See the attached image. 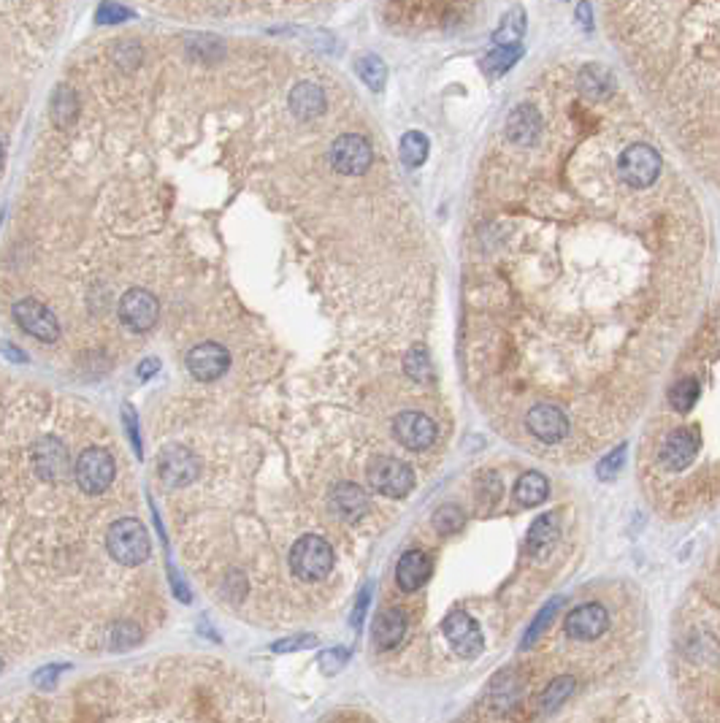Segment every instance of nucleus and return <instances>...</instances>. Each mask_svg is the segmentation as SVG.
<instances>
[{"label":"nucleus","instance_id":"0eeeda50","mask_svg":"<svg viewBox=\"0 0 720 723\" xmlns=\"http://www.w3.org/2000/svg\"><path fill=\"white\" fill-rule=\"evenodd\" d=\"M620 177L631 187H650L661 174V158L647 144H631L620 155Z\"/></svg>","mask_w":720,"mask_h":723},{"label":"nucleus","instance_id":"423d86ee","mask_svg":"<svg viewBox=\"0 0 720 723\" xmlns=\"http://www.w3.org/2000/svg\"><path fill=\"white\" fill-rule=\"evenodd\" d=\"M158 318H161V304L150 290L133 288L120 298V320L131 331H136V334L152 331Z\"/></svg>","mask_w":720,"mask_h":723},{"label":"nucleus","instance_id":"393cba45","mask_svg":"<svg viewBox=\"0 0 720 723\" xmlns=\"http://www.w3.org/2000/svg\"><path fill=\"white\" fill-rule=\"evenodd\" d=\"M547 496H550V483L540 472L523 474L515 485V502L521 507H537L541 502H547Z\"/></svg>","mask_w":720,"mask_h":723},{"label":"nucleus","instance_id":"4c0bfd02","mask_svg":"<svg viewBox=\"0 0 720 723\" xmlns=\"http://www.w3.org/2000/svg\"><path fill=\"white\" fill-rule=\"evenodd\" d=\"M347 661H350V650H345V648L323 650L320 659H317V664H320V669H323L326 675H336Z\"/></svg>","mask_w":720,"mask_h":723},{"label":"nucleus","instance_id":"473e14b6","mask_svg":"<svg viewBox=\"0 0 720 723\" xmlns=\"http://www.w3.org/2000/svg\"><path fill=\"white\" fill-rule=\"evenodd\" d=\"M404 368L406 374L414 379V382H431L433 379V366H431V358L423 347H412L404 358Z\"/></svg>","mask_w":720,"mask_h":723},{"label":"nucleus","instance_id":"58836bf2","mask_svg":"<svg viewBox=\"0 0 720 723\" xmlns=\"http://www.w3.org/2000/svg\"><path fill=\"white\" fill-rule=\"evenodd\" d=\"M317 645V637L312 634H298V637H290V640H279L271 645L274 653H293V650H306V648H315Z\"/></svg>","mask_w":720,"mask_h":723},{"label":"nucleus","instance_id":"49530a36","mask_svg":"<svg viewBox=\"0 0 720 723\" xmlns=\"http://www.w3.org/2000/svg\"><path fill=\"white\" fill-rule=\"evenodd\" d=\"M3 158H5V155H3V144H0V169H3Z\"/></svg>","mask_w":720,"mask_h":723},{"label":"nucleus","instance_id":"1a4fd4ad","mask_svg":"<svg viewBox=\"0 0 720 723\" xmlns=\"http://www.w3.org/2000/svg\"><path fill=\"white\" fill-rule=\"evenodd\" d=\"M444 637L461 659H474L485 648V640H482L477 620L466 612H450L444 618Z\"/></svg>","mask_w":720,"mask_h":723},{"label":"nucleus","instance_id":"2f4dec72","mask_svg":"<svg viewBox=\"0 0 720 723\" xmlns=\"http://www.w3.org/2000/svg\"><path fill=\"white\" fill-rule=\"evenodd\" d=\"M433 529L439 532V534H455V532H461L463 529V523H466V518H463V510L461 507H455V504H444V507H439L436 513H433Z\"/></svg>","mask_w":720,"mask_h":723},{"label":"nucleus","instance_id":"bb28decb","mask_svg":"<svg viewBox=\"0 0 720 723\" xmlns=\"http://www.w3.org/2000/svg\"><path fill=\"white\" fill-rule=\"evenodd\" d=\"M355 71H358L360 79L368 84V90H374V93H379L384 87V82H387V65L376 54H360L355 60Z\"/></svg>","mask_w":720,"mask_h":723},{"label":"nucleus","instance_id":"a211bd4d","mask_svg":"<svg viewBox=\"0 0 720 723\" xmlns=\"http://www.w3.org/2000/svg\"><path fill=\"white\" fill-rule=\"evenodd\" d=\"M290 112L298 120H315L326 112V93L312 82H301L290 90Z\"/></svg>","mask_w":720,"mask_h":723},{"label":"nucleus","instance_id":"412c9836","mask_svg":"<svg viewBox=\"0 0 720 723\" xmlns=\"http://www.w3.org/2000/svg\"><path fill=\"white\" fill-rule=\"evenodd\" d=\"M541 131V120L534 106H518L507 117V136L515 144H531Z\"/></svg>","mask_w":720,"mask_h":723},{"label":"nucleus","instance_id":"9b49d317","mask_svg":"<svg viewBox=\"0 0 720 723\" xmlns=\"http://www.w3.org/2000/svg\"><path fill=\"white\" fill-rule=\"evenodd\" d=\"M33 469L44 483H60L68 474V450L60 439L44 436L33 445Z\"/></svg>","mask_w":720,"mask_h":723},{"label":"nucleus","instance_id":"a878e982","mask_svg":"<svg viewBox=\"0 0 720 723\" xmlns=\"http://www.w3.org/2000/svg\"><path fill=\"white\" fill-rule=\"evenodd\" d=\"M523 33H526V11L518 5V8H512V11L504 16L501 27L493 33V44H496V46H512V44H521Z\"/></svg>","mask_w":720,"mask_h":723},{"label":"nucleus","instance_id":"f704fd0d","mask_svg":"<svg viewBox=\"0 0 720 723\" xmlns=\"http://www.w3.org/2000/svg\"><path fill=\"white\" fill-rule=\"evenodd\" d=\"M560 604H563V601H560V599H555V601H550V604L541 610L540 615H537V620L531 623V629L526 631V640H523V645H521L523 650H526V648H531V645L540 640V634L544 631V629H547V626H550V623H552V618H555V612H558V607H560Z\"/></svg>","mask_w":720,"mask_h":723},{"label":"nucleus","instance_id":"f257e3e1","mask_svg":"<svg viewBox=\"0 0 720 723\" xmlns=\"http://www.w3.org/2000/svg\"><path fill=\"white\" fill-rule=\"evenodd\" d=\"M106 547L112 552L114 561H120L122 566H139L150 558V534L147 529L136 521V518H122L109 529L106 537Z\"/></svg>","mask_w":720,"mask_h":723},{"label":"nucleus","instance_id":"f3484780","mask_svg":"<svg viewBox=\"0 0 720 723\" xmlns=\"http://www.w3.org/2000/svg\"><path fill=\"white\" fill-rule=\"evenodd\" d=\"M577 87L585 98L590 101H604L615 93V76L607 65H598V63H590L579 71L577 76Z\"/></svg>","mask_w":720,"mask_h":723},{"label":"nucleus","instance_id":"4be33fe9","mask_svg":"<svg viewBox=\"0 0 720 723\" xmlns=\"http://www.w3.org/2000/svg\"><path fill=\"white\" fill-rule=\"evenodd\" d=\"M558 534H560V529H558V518H555V515H540V518L531 523L529 537H526V550H529V555L544 558V555L555 547V542H558Z\"/></svg>","mask_w":720,"mask_h":723},{"label":"nucleus","instance_id":"7ed1b4c3","mask_svg":"<svg viewBox=\"0 0 720 723\" xmlns=\"http://www.w3.org/2000/svg\"><path fill=\"white\" fill-rule=\"evenodd\" d=\"M73 477H76V483H79V488L84 493H92V496L103 493L112 485V480H114V458H112V453L103 450V447H87L79 455L76 466H73Z\"/></svg>","mask_w":720,"mask_h":723},{"label":"nucleus","instance_id":"5701e85b","mask_svg":"<svg viewBox=\"0 0 720 723\" xmlns=\"http://www.w3.org/2000/svg\"><path fill=\"white\" fill-rule=\"evenodd\" d=\"M331 504H334V510H336L345 521H358L360 515L368 510V499H365V493L360 491L358 485H353V483H342V485H336L334 493H331Z\"/></svg>","mask_w":720,"mask_h":723},{"label":"nucleus","instance_id":"a18cd8bd","mask_svg":"<svg viewBox=\"0 0 720 723\" xmlns=\"http://www.w3.org/2000/svg\"><path fill=\"white\" fill-rule=\"evenodd\" d=\"M3 350L8 353V358H11V361H24V353H16V350H14V345H3Z\"/></svg>","mask_w":720,"mask_h":723},{"label":"nucleus","instance_id":"e433bc0d","mask_svg":"<svg viewBox=\"0 0 720 723\" xmlns=\"http://www.w3.org/2000/svg\"><path fill=\"white\" fill-rule=\"evenodd\" d=\"M131 16H133L131 8L120 5L117 0H103V3L98 5V11H95V19H98L101 24H117V22H125V19H131Z\"/></svg>","mask_w":720,"mask_h":723},{"label":"nucleus","instance_id":"de8ad7c7","mask_svg":"<svg viewBox=\"0 0 720 723\" xmlns=\"http://www.w3.org/2000/svg\"><path fill=\"white\" fill-rule=\"evenodd\" d=\"M0 669H3V661H0Z\"/></svg>","mask_w":720,"mask_h":723},{"label":"nucleus","instance_id":"dca6fc26","mask_svg":"<svg viewBox=\"0 0 720 723\" xmlns=\"http://www.w3.org/2000/svg\"><path fill=\"white\" fill-rule=\"evenodd\" d=\"M529 431L540 442H544V445H555V442L566 439L569 420H566V415L558 406H552V404H537L529 412Z\"/></svg>","mask_w":720,"mask_h":723},{"label":"nucleus","instance_id":"c85d7f7f","mask_svg":"<svg viewBox=\"0 0 720 723\" xmlns=\"http://www.w3.org/2000/svg\"><path fill=\"white\" fill-rule=\"evenodd\" d=\"M428 158V139L417 131H409L404 133L401 139V161L409 166V169H420Z\"/></svg>","mask_w":720,"mask_h":723},{"label":"nucleus","instance_id":"6ab92c4d","mask_svg":"<svg viewBox=\"0 0 720 723\" xmlns=\"http://www.w3.org/2000/svg\"><path fill=\"white\" fill-rule=\"evenodd\" d=\"M395 577H398V585H401L406 593L417 591V588L431 577V558H428L423 550H409V552H404L401 561H398V572H395Z\"/></svg>","mask_w":720,"mask_h":723},{"label":"nucleus","instance_id":"6e6552de","mask_svg":"<svg viewBox=\"0 0 720 723\" xmlns=\"http://www.w3.org/2000/svg\"><path fill=\"white\" fill-rule=\"evenodd\" d=\"M374 161V150L371 144L358 136V133H347V136H339L331 147V163L339 174L345 177H358L365 174L368 166Z\"/></svg>","mask_w":720,"mask_h":723},{"label":"nucleus","instance_id":"9d476101","mask_svg":"<svg viewBox=\"0 0 720 723\" xmlns=\"http://www.w3.org/2000/svg\"><path fill=\"white\" fill-rule=\"evenodd\" d=\"M200 466H198V458L181 447V445H171L161 453L158 458V477L169 485V488H181V485H190L195 477H198Z\"/></svg>","mask_w":720,"mask_h":723},{"label":"nucleus","instance_id":"72a5a7b5","mask_svg":"<svg viewBox=\"0 0 720 723\" xmlns=\"http://www.w3.org/2000/svg\"><path fill=\"white\" fill-rule=\"evenodd\" d=\"M141 642V631L136 623L131 620H120L112 626V634H109V648L112 650H128V648H136Z\"/></svg>","mask_w":720,"mask_h":723},{"label":"nucleus","instance_id":"a19ab883","mask_svg":"<svg viewBox=\"0 0 720 723\" xmlns=\"http://www.w3.org/2000/svg\"><path fill=\"white\" fill-rule=\"evenodd\" d=\"M577 22H579V27L582 30H593V8H590V3L588 0H579L577 3Z\"/></svg>","mask_w":720,"mask_h":723},{"label":"nucleus","instance_id":"ea45409f","mask_svg":"<svg viewBox=\"0 0 720 723\" xmlns=\"http://www.w3.org/2000/svg\"><path fill=\"white\" fill-rule=\"evenodd\" d=\"M122 417H125V428H128V436H131V442H133V450H136V455L141 458V434H139V417H136V412H133V406H131V404H125V406H122Z\"/></svg>","mask_w":720,"mask_h":723},{"label":"nucleus","instance_id":"39448f33","mask_svg":"<svg viewBox=\"0 0 720 723\" xmlns=\"http://www.w3.org/2000/svg\"><path fill=\"white\" fill-rule=\"evenodd\" d=\"M14 320L24 334H30L38 342H57L60 339V323L49 307H44L35 298H22L14 304Z\"/></svg>","mask_w":720,"mask_h":723},{"label":"nucleus","instance_id":"20e7f679","mask_svg":"<svg viewBox=\"0 0 720 723\" xmlns=\"http://www.w3.org/2000/svg\"><path fill=\"white\" fill-rule=\"evenodd\" d=\"M368 485L387 499H404L414 488V472L398 458H376L368 466Z\"/></svg>","mask_w":720,"mask_h":723},{"label":"nucleus","instance_id":"aec40b11","mask_svg":"<svg viewBox=\"0 0 720 723\" xmlns=\"http://www.w3.org/2000/svg\"><path fill=\"white\" fill-rule=\"evenodd\" d=\"M406 634V618L401 610H384L374 620V645L376 650H390Z\"/></svg>","mask_w":720,"mask_h":723},{"label":"nucleus","instance_id":"b1692460","mask_svg":"<svg viewBox=\"0 0 720 723\" xmlns=\"http://www.w3.org/2000/svg\"><path fill=\"white\" fill-rule=\"evenodd\" d=\"M49 114H52V122L57 128H68L73 125L76 114H79V98L73 93V87L68 84H60L52 95V103H49Z\"/></svg>","mask_w":720,"mask_h":723},{"label":"nucleus","instance_id":"79ce46f5","mask_svg":"<svg viewBox=\"0 0 720 723\" xmlns=\"http://www.w3.org/2000/svg\"><path fill=\"white\" fill-rule=\"evenodd\" d=\"M368 599H371V588L365 585V588L360 591L358 604H355V612H353V626H355V629H360V626H363V618H365V607H368Z\"/></svg>","mask_w":720,"mask_h":723},{"label":"nucleus","instance_id":"cd10ccee","mask_svg":"<svg viewBox=\"0 0 720 723\" xmlns=\"http://www.w3.org/2000/svg\"><path fill=\"white\" fill-rule=\"evenodd\" d=\"M699 393H702L699 379H696V376H686V379H680V382L672 385V390H669V404H672L677 412H688V409H694V404L699 401Z\"/></svg>","mask_w":720,"mask_h":723},{"label":"nucleus","instance_id":"c03bdc74","mask_svg":"<svg viewBox=\"0 0 720 723\" xmlns=\"http://www.w3.org/2000/svg\"><path fill=\"white\" fill-rule=\"evenodd\" d=\"M158 368H161V361H158V358H147V361L139 363V376H141V379H150L152 374H158Z\"/></svg>","mask_w":720,"mask_h":723},{"label":"nucleus","instance_id":"c756f323","mask_svg":"<svg viewBox=\"0 0 720 723\" xmlns=\"http://www.w3.org/2000/svg\"><path fill=\"white\" fill-rule=\"evenodd\" d=\"M571 694H574V680H571V678H555V680L544 689V694L540 697L541 713H552V710H558Z\"/></svg>","mask_w":720,"mask_h":723},{"label":"nucleus","instance_id":"ddd939ff","mask_svg":"<svg viewBox=\"0 0 720 723\" xmlns=\"http://www.w3.org/2000/svg\"><path fill=\"white\" fill-rule=\"evenodd\" d=\"M230 366V356L222 345L217 342H203L187 353V368L195 379L200 382H214L219 379Z\"/></svg>","mask_w":720,"mask_h":723},{"label":"nucleus","instance_id":"7c9ffc66","mask_svg":"<svg viewBox=\"0 0 720 723\" xmlns=\"http://www.w3.org/2000/svg\"><path fill=\"white\" fill-rule=\"evenodd\" d=\"M523 57V46L521 44H512V46H496L488 57H485V71L488 73H504L510 71L518 60Z\"/></svg>","mask_w":720,"mask_h":723},{"label":"nucleus","instance_id":"37998d69","mask_svg":"<svg viewBox=\"0 0 720 723\" xmlns=\"http://www.w3.org/2000/svg\"><path fill=\"white\" fill-rule=\"evenodd\" d=\"M60 672H63V667H46V669L35 672V683H38V686H44V683H46V686H52V683H54V678H57Z\"/></svg>","mask_w":720,"mask_h":723},{"label":"nucleus","instance_id":"4468645a","mask_svg":"<svg viewBox=\"0 0 720 723\" xmlns=\"http://www.w3.org/2000/svg\"><path fill=\"white\" fill-rule=\"evenodd\" d=\"M609 626V615L601 604H579L566 615V634L579 640V642H590L596 637H601Z\"/></svg>","mask_w":720,"mask_h":723},{"label":"nucleus","instance_id":"2eb2a0df","mask_svg":"<svg viewBox=\"0 0 720 723\" xmlns=\"http://www.w3.org/2000/svg\"><path fill=\"white\" fill-rule=\"evenodd\" d=\"M699 453V436L696 431L691 428H677L666 436L664 447H661V464L669 469V472H680L686 469L688 464H694Z\"/></svg>","mask_w":720,"mask_h":723},{"label":"nucleus","instance_id":"f8f14e48","mask_svg":"<svg viewBox=\"0 0 720 723\" xmlns=\"http://www.w3.org/2000/svg\"><path fill=\"white\" fill-rule=\"evenodd\" d=\"M393 434L406 450H417V453L428 450L436 442V425L423 412H401L393 423Z\"/></svg>","mask_w":720,"mask_h":723},{"label":"nucleus","instance_id":"f03ea898","mask_svg":"<svg viewBox=\"0 0 720 723\" xmlns=\"http://www.w3.org/2000/svg\"><path fill=\"white\" fill-rule=\"evenodd\" d=\"M290 569L296 572V577L317 582L323 577L331 574L334 569V550L317 534H306L290 550Z\"/></svg>","mask_w":720,"mask_h":723},{"label":"nucleus","instance_id":"c9c22d12","mask_svg":"<svg viewBox=\"0 0 720 723\" xmlns=\"http://www.w3.org/2000/svg\"><path fill=\"white\" fill-rule=\"evenodd\" d=\"M623 461H626V445H620L615 453H609V455H604V458H601V464L596 466V477H598L601 483H609V480H615V477H618V472L623 469Z\"/></svg>","mask_w":720,"mask_h":723}]
</instances>
